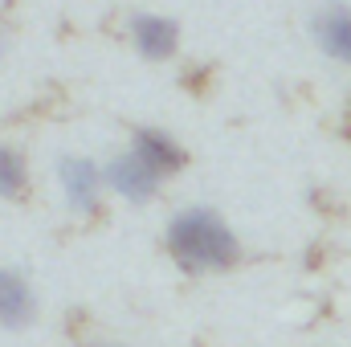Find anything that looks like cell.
Masks as SVG:
<instances>
[{"mask_svg": "<svg viewBox=\"0 0 351 347\" xmlns=\"http://www.w3.org/2000/svg\"><path fill=\"white\" fill-rule=\"evenodd\" d=\"M29 184H33L29 160L12 143H0V200H8V204L25 200L29 196Z\"/></svg>", "mask_w": 351, "mask_h": 347, "instance_id": "cell-8", "label": "cell"}, {"mask_svg": "<svg viewBox=\"0 0 351 347\" xmlns=\"http://www.w3.org/2000/svg\"><path fill=\"white\" fill-rule=\"evenodd\" d=\"M164 250L184 274H225L241 261L237 229L208 204H184L164 225Z\"/></svg>", "mask_w": 351, "mask_h": 347, "instance_id": "cell-1", "label": "cell"}, {"mask_svg": "<svg viewBox=\"0 0 351 347\" xmlns=\"http://www.w3.org/2000/svg\"><path fill=\"white\" fill-rule=\"evenodd\" d=\"M8 49H12V33H8V25L0 21V66H4V58H8Z\"/></svg>", "mask_w": 351, "mask_h": 347, "instance_id": "cell-9", "label": "cell"}, {"mask_svg": "<svg viewBox=\"0 0 351 347\" xmlns=\"http://www.w3.org/2000/svg\"><path fill=\"white\" fill-rule=\"evenodd\" d=\"M127 41L143 62H172L180 53V25L164 12H131L127 16Z\"/></svg>", "mask_w": 351, "mask_h": 347, "instance_id": "cell-4", "label": "cell"}, {"mask_svg": "<svg viewBox=\"0 0 351 347\" xmlns=\"http://www.w3.org/2000/svg\"><path fill=\"white\" fill-rule=\"evenodd\" d=\"M58 188H62V204L78 217H90L98 204H102V192H106V172L102 164H94L90 156H62L58 160Z\"/></svg>", "mask_w": 351, "mask_h": 347, "instance_id": "cell-2", "label": "cell"}, {"mask_svg": "<svg viewBox=\"0 0 351 347\" xmlns=\"http://www.w3.org/2000/svg\"><path fill=\"white\" fill-rule=\"evenodd\" d=\"M37 323V290L25 270L0 265V331H25Z\"/></svg>", "mask_w": 351, "mask_h": 347, "instance_id": "cell-5", "label": "cell"}, {"mask_svg": "<svg viewBox=\"0 0 351 347\" xmlns=\"http://www.w3.org/2000/svg\"><path fill=\"white\" fill-rule=\"evenodd\" d=\"M102 347H110V344H102Z\"/></svg>", "mask_w": 351, "mask_h": 347, "instance_id": "cell-10", "label": "cell"}, {"mask_svg": "<svg viewBox=\"0 0 351 347\" xmlns=\"http://www.w3.org/2000/svg\"><path fill=\"white\" fill-rule=\"evenodd\" d=\"M102 172H106V192L123 196L127 204H152V200L160 196V188H164V176L152 172L131 147H127V152H114V156L102 164Z\"/></svg>", "mask_w": 351, "mask_h": 347, "instance_id": "cell-3", "label": "cell"}, {"mask_svg": "<svg viewBox=\"0 0 351 347\" xmlns=\"http://www.w3.org/2000/svg\"><path fill=\"white\" fill-rule=\"evenodd\" d=\"M311 37L315 45L331 58V62H348L351 66V8L331 0L323 8H315L311 16Z\"/></svg>", "mask_w": 351, "mask_h": 347, "instance_id": "cell-7", "label": "cell"}, {"mask_svg": "<svg viewBox=\"0 0 351 347\" xmlns=\"http://www.w3.org/2000/svg\"><path fill=\"white\" fill-rule=\"evenodd\" d=\"M131 152H135L152 172L164 176V180L176 176V172H184V164H188L184 143L176 139L172 131H164V127H135V131H131Z\"/></svg>", "mask_w": 351, "mask_h": 347, "instance_id": "cell-6", "label": "cell"}]
</instances>
